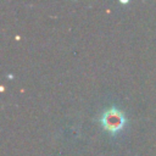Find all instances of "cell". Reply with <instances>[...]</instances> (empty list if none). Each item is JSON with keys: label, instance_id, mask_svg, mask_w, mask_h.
I'll list each match as a JSON object with an SVG mask.
<instances>
[{"label": "cell", "instance_id": "1", "mask_svg": "<svg viewBox=\"0 0 156 156\" xmlns=\"http://www.w3.org/2000/svg\"><path fill=\"white\" fill-rule=\"evenodd\" d=\"M101 124L108 132H118L124 124V115L121 110L111 107L106 110L101 116Z\"/></svg>", "mask_w": 156, "mask_h": 156}]
</instances>
